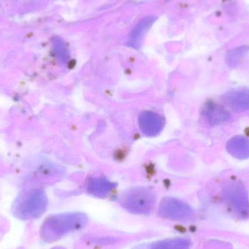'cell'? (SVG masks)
<instances>
[{
    "label": "cell",
    "instance_id": "cell-1",
    "mask_svg": "<svg viewBox=\"0 0 249 249\" xmlns=\"http://www.w3.org/2000/svg\"><path fill=\"white\" fill-rule=\"evenodd\" d=\"M87 222L88 217L84 213L57 215L47 221L44 232L48 240L58 239L68 232L81 229Z\"/></svg>",
    "mask_w": 249,
    "mask_h": 249
},
{
    "label": "cell",
    "instance_id": "cell-2",
    "mask_svg": "<svg viewBox=\"0 0 249 249\" xmlns=\"http://www.w3.org/2000/svg\"><path fill=\"white\" fill-rule=\"evenodd\" d=\"M120 203L130 213L149 214L155 206V196L149 189L137 187L123 193L120 197Z\"/></svg>",
    "mask_w": 249,
    "mask_h": 249
},
{
    "label": "cell",
    "instance_id": "cell-3",
    "mask_svg": "<svg viewBox=\"0 0 249 249\" xmlns=\"http://www.w3.org/2000/svg\"><path fill=\"white\" fill-rule=\"evenodd\" d=\"M159 213L162 217L171 220L183 221L192 216L193 211L187 203L178 199L165 197L160 204Z\"/></svg>",
    "mask_w": 249,
    "mask_h": 249
},
{
    "label": "cell",
    "instance_id": "cell-4",
    "mask_svg": "<svg viewBox=\"0 0 249 249\" xmlns=\"http://www.w3.org/2000/svg\"><path fill=\"white\" fill-rule=\"evenodd\" d=\"M139 125L145 136L152 137L158 136L162 131L165 121L158 114L146 111L139 115Z\"/></svg>",
    "mask_w": 249,
    "mask_h": 249
},
{
    "label": "cell",
    "instance_id": "cell-5",
    "mask_svg": "<svg viewBox=\"0 0 249 249\" xmlns=\"http://www.w3.org/2000/svg\"><path fill=\"white\" fill-rule=\"evenodd\" d=\"M225 105L235 112H244L249 109V90H235L223 96Z\"/></svg>",
    "mask_w": 249,
    "mask_h": 249
},
{
    "label": "cell",
    "instance_id": "cell-6",
    "mask_svg": "<svg viewBox=\"0 0 249 249\" xmlns=\"http://www.w3.org/2000/svg\"><path fill=\"white\" fill-rule=\"evenodd\" d=\"M203 114L211 125H218L226 122L231 118L228 111L213 102H209L203 107Z\"/></svg>",
    "mask_w": 249,
    "mask_h": 249
},
{
    "label": "cell",
    "instance_id": "cell-7",
    "mask_svg": "<svg viewBox=\"0 0 249 249\" xmlns=\"http://www.w3.org/2000/svg\"><path fill=\"white\" fill-rule=\"evenodd\" d=\"M226 147L228 152L237 159L249 158V140L244 136H235L230 139Z\"/></svg>",
    "mask_w": 249,
    "mask_h": 249
},
{
    "label": "cell",
    "instance_id": "cell-8",
    "mask_svg": "<svg viewBox=\"0 0 249 249\" xmlns=\"http://www.w3.org/2000/svg\"><path fill=\"white\" fill-rule=\"evenodd\" d=\"M227 198L236 207L246 208L248 206L247 192L241 184L232 183L225 189Z\"/></svg>",
    "mask_w": 249,
    "mask_h": 249
},
{
    "label": "cell",
    "instance_id": "cell-9",
    "mask_svg": "<svg viewBox=\"0 0 249 249\" xmlns=\"http://www.w3.org/2000/svg\"><path fill=\"white\" fill-rule=\"evenodd\" d=\"M117 184L109 181L104 177H98L93 178L88 185V191L90 194L99 197H105L107 196Z\"/></svg>",
    "mask_w": 249,
    "mask_h": 249
},
{
    "label": "cell",
    "instance_id": "cell-10",
    "mask_svg": "<svg viewBox=\"0 0 249 249\" xmlns=\"http://www.w3.org/2000/svg\"><path fill=\"white\" fill-rule=\"evenodd\" d=\"M190 243L184 238H173L155 243L152 249H189Z\"/></svg>",
    "mask_w": 249,
    "mask_h": 249
}]
</instances>
